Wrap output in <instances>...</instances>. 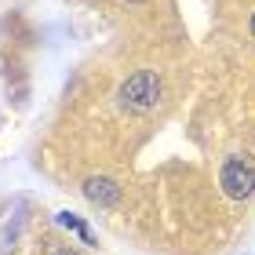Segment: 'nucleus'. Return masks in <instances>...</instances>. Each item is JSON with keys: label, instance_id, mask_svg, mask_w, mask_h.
<instances>
[{"label": "nucleus", "instance_id": "obj_1", "mask_svg": "<svg viewBox=\"0 0 255 255\" xmlns=\"http://www.w3.org/2000/svg\"><path fill=\"white\" fill-rule=\"evenodd\" d=\"M117 102H121V110H128V113L157 110V102H160V77L153 73V69H138L135 77H128L121 84Z\"/></svg>", "mask_w": 255, "mask_h": 255}, {"label": "nucleus", "instance_id": "obj_2", "mask_svg": "<svg viewBox=\"0 0 255 255\" xmlns=\"http://www.w3.org/2000/svg\"><path fill=\"white\" fill-rule=\"evenodd\" d=\"M219 186L230 201H245V197L255 193V164L241 153H230L219 168Z\"/></svg>", "mask_w": 255, "mask_h": 255}, {"label": "nucleus", "instance_id": "obj_3", "mask_svg": "<svg viewBox=\"0 0 255 255\" xmlns=\"http://www.w3.org/2000/svg\"><path fill=\"white\" fill-rule=\"evenodd\" d=\"M84 197L91 204H99V208H113L121 201V186L113 179H102V175H91L88 182H84Z\"/></svg>", "mask_w": 255, "mask_h": 255}, {"label": "nucleus", "instance_id": "obj_4", "mask_svg": "<svg viewBox=\"0 0 255 255\" xmlns=\"http://www.w3.org/2000/svg\"><path fill=\"white\" fill-rule=\"evenodd\" d=\"M59 226H66L69 234H77L80 241H84V245H99V241H95V234L88 230V223H84L80 215H69V212H62V215H59Z\"/></svg>", "mask_w": 255, "mask_h": 255}, {"label": "nucleus", "instance_id": "obj_5", "mask_svg": "<svg viewBox=\"0 0 255 255\" xmlns=\"http://www.w3.org/2000/svg\"><path fill=\"white\" fill-rule=\"evenodd\" d=\"M252 37H255V15H252Z\"/></svg>", "mask_w": 255, "mask_h": 255}, {"label": "nucleus", "instance_id": "obj_6", "mask_svg": "<svg viewBox=\"0 0 255 255\" xmlns=\"http://www.w3.org/2000/svg\"><path fill=\"white\" fill-rule=\"evenodd\" d=\"M59 255H77V252H59Z\"/></svg>", "mask_w": 255, "mask_h": 255}, {"label": "nucleus", "instance_id": "obj_7", "mask_svg": "<svg viewBox=\"0 0 255 255\" xmlns=\"http://www.w3.org/2000/svg\"><path fill=\"white\" fill-rule=\"evenodd\" d=\"M128 4H142V0H128Z\"/></svg>", "mask_w": 255, "mask_h": 255}]
</instances>
